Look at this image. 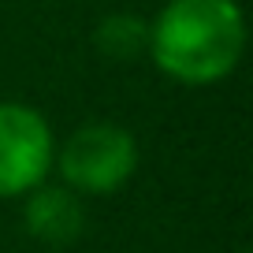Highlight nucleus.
<instances>
[{"label":"nucleus","mask_w":253,"mask_h":253,"mask_svg":"<svg viewBox=\"0 0 253 253\" xmlns=\"http://www.w3.org/2000/svg\"><path fill=\"white\" fill-rule=\"evenodd\" d=\"M23 216H26V231L45 246L75 242L82 235V223H86L79 194L67 186H45V182L30 190V201H26Z\"/></svg>","instance_id":"nucleus-4"},{"label":"nucleus","mask_w":253,"mask_h":253,"mask_svg":"<svg viewBox=\"0 0 253 253\" xmlns=\"http://www.w3.org/2000/svg\"><path fill=\"white\" fill-rule=\"evenodd\" d=\"M60 175L75 194H112L138 168L134 134L119 123H86L79 126L63 149L56 153Z\"/></svg>","instance_id":"nucleus-2"},{"label":"nucleus","mask_w":253,"mask_h":253,"mask_svg":"<svg viewBox=\"0 0 253 253\" xmlns=\"http://www.w3.org/2000/svg\"><path fill=\"white\" fill-rule=\"evenodd\" d=\"M246 19L235 0H168L149 23V48L160 71L182 86H212L238 67Z\"/></svg>","instance_id":"nucleus-1"},{"label":"nucleus","mask_w":253,"mask_h":253,"mask_svg":"<svg viewBox=\"0 0 253 253\" xmlns=\"http://www.w3.org/2000/svg\"><path fill=\"white\" fill-rule=\"evenodd\" d=\"M52 126L38 108L0 101V198H19L41 186L52 168Z\"/></svg>","instance_id":"nucleus-3"},{"label":"nucleus","mask_w":253,"mask_h":253,"mask_svg":"<svg viewBox=\"0 0 253 253\" xmlns=\"http://www.w3.org/2000/svg\"><path fill=\"white\" fill-rule=\"evenodd\" d=\"M93 41L112 60H130V56L149 48V23L138 15H108V19H101Z\"/></svg>","instance_id":"nucleus-5"}]
</instances>
